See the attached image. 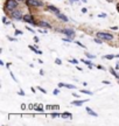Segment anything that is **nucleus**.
Returning <instances> with one entry per match:
<instances>
[{
	"label": "nucleus",
	"instance_id": "3c124183",
	"mask_svg": "<svg viewBox=\"0 0 119 126\" xmlns=\"http://www.w3.org/2000/svg\"><path fill=\"white\" fill-rule=\"evenodd\" d=\"M16 1H19V2H20V1H23V0H16Z\"/></svg>",
	"mask_w": 119,
	"mask_h": 126
},
{
	"label": "nucleus",
	"instance_id": "ddd939ff",
	"mask_svg": "<svg viewBox=\"0 0 119 126\" xmlns=\"http://www.w3.org/2000/svg\"><path fill=\"white\" fill-rule=\"evenodd\" d=\"M61 118H64V119H73V114L69 112H63V113H61Z\"/></svg>",
	"mask_w": 119,
	"mask_h": 126
},
{
	"label": "nucleus",
	"instance_id": "4468645a",
	"mask_svg": "<svg viewBox=\"0 0 119 126\" xmlns=\"http://www.w3.org/2000/svg\"><path fill=\"white\" fill-rule=\"evenodd\" d=\"M29 47V49H32L35 54H37V55H42V51L41 50H39L37 49V47H34V46H28Z\"/></svg>",
	"mask_w": 119,
	"mask_h": 126
},
{
	"label": "nucleus",
	"instance_id": "7ed1b4c3",
	"mask_svg": "<svg viewBox=\"0 0 119 126\" xmlns=\"http://www.w3.org/2000/svg\"><path fill=\"white\" fill-rule=\"evenodd\" d=\"M11 16L14 19V20H23V15L21 13V11H19V9H13V11H11Z\"/></svg>",
	"mask_w": 119,
	"mask_h": 126
},
{
	"label": "nucleus",
	"instance_id": "c756f323",
	"mask_svg": "<svg viewBox=\"0 0 119 126\" xmlns=\"http://www.w3.org/2000/svg\"><path fill=\"white\" fill-rule=\"evenodd\" d=\"M18 94H20V96H25V94H25V91H23V90H19V91H18Z\"/></svg>",
	"mask_w": 119,
	"mask_h": 126
},
{
	"label": "nucleus",
	"instance_id": "f257e3e1",
	"mask_svg": "<svg viewBox=\"0 0 119 126\" xmlns=\"http://www.w3.org/2000/svg\"><path fill=\"white\" fill-rule=\"evenodd\" d=\"M18 2L16 0H6L5 1V8L8 9V11H13V9H16L18 7Z\"/></svg>",
	"mask_w": 119,
	"mask_h": 126
},
{
	"label": "nucleus",
	"instance_id": "4be33fe9",
	"mask_svg": "<svg viewBox=\"0 0 119 126\" xmlns=\"http://www.w3.org/2000/svg\"><path fill=\"white\" fill-rule=\"evenodd\" d=\"M115 57H116L115 55H105L104 56V59H106V60H113Z\"/></svg>",
	"mask_w": 119,
	"mask_h": 126
},
{
	"label": "nucleus",
	"instance_id": "58836bf2",
	"mask_svg": "<svg viewBox=\"0 0 119 126\" xmlns=\"http://www.w3.org/2000/svg\"><path fill=\"white\" fill-rule=\"evenodd\" d=\"M39 74H40V75H41V76H43V75H45V71H43V70H40V71H39Z\"/></svg>",
	"mask_w": 119,
	"mask_h": 126
},
{
	"label": "nucleus",
	"instance_id": "bb28decb",
	"mask_svg": "<svg viewBox=\"0 0 119 126\" xmlns=\"http://www.w3.org/2000/svg\"><path fill=\"white\" fill-rule=\"evenodd\" d=\"M55 63L57 64V65H61V64H62V61H61L60 59H56L55 60Z\"/></svg>",
	"mask_w": 119,
	"mask_h": 126
},
{
	"label": "nucleus",
	"instance_id": "09e8293b",
	"mask_svg": "<svg viewBox=\"0 0 119 126\" xmlns=\"http://www.w3.org/2000/svg\"><path fill=\"white\" fill-rule=\"evenodd\" d=\"M106 1H107V2H112L113 0H106Z\"/></svg>",
	"mask_w": 119,
	"mask_h": 126
},
{
	"label": "nucleus",
	"instance_id": "37998d69",
	"mask_svg": "<svg viewBox=\"0 0 119 126\" xmlns=\"http://www.w3.org/2000/svg\"><path fill=\"white\" fill-rule=\"evenodd\" d=\"M0 65H5V62L2 60H0Z\"/></svg>",
	"mask_w": 119,
	"mask_h": 126
},
{
	"label": "nucleus",
	"instance_id": "79ce46f5",
	"mask_svg": "<svg viewBox=\"0 0 119 126\" xmlns=\"http://www.w3.org/2000/svg\"><path fill=\"white\" fill-rule=\"evenodd\" d=\"M111 29H115V31H117V29H118V27H117V26H113V27L111 26Z\"/></svg>",
	"mask_w": 119,
	"mask_h": 126
},
{
	"label": "nucleus",
	"instance_id": "1a4fd4ad",
	"mask_svg": "<svg viewBox=\"0 0 119 126\" xmlns=\"http://www.w3.org/2000/svg\"><path fill=\"white\" fill-rule=\"evenodd\" d=\"M37 26L41 28H48V29L51 28V25L49 22H47V21H39V22H37Z\"/></svg>",
	"mask_w": 119,
	"mask_h": 126
},
{
	"label": "nucleus",
	"instance_id": "9d476101",
	"mask_svg": "<svg viewBox=\"0 0 119 126\" xmlns=\"http://www.w3.org/2000/svg\"><path fill=\"white\" fill-rule=\"evenodd\" d=\"M85 111H87V113L89 114V116H92V117H98V114H97V112H95L92 109H90V108H85Z\"/></svg>",
	"mask_w": 119,
	"mask_h": 126
},
{
	"label": "nucleus",
	"instance_id": "e433bc0d",
	"mask_svg": "<svg viewBox=\"0 0 119 126\" xmlns=\"http://www.w3.org/2000/svg\"><path fill=\"white\" fill-rule=\"evenodd\" d=\"M64 84H65V83H62V82H60V83H59V86H60V88H63Z\"/></svg>",
	"mask_w": 119,
	"mask_h": 126
},
{
	"label": "nucleus",
	"instance_id": "49530a36",
	"mask_svg": "<svg viewBox=\"0 0 119 126\" xmlns=\"http://www.w3.org/2000/svg\"><path fill=\"white\" fill-rule=\"evenodd\" d=\"M117 11H118V12H119V4L117 5Z\"/></svg>",
	"mask_w": 119,
	"mask_h": 126
},
{
	"label": "nucleus",
	"instance_id": "2eb2a0df",
	"mask_svg": "<svg viewBox=\"0 0 119 126\" xmlns=\"http://www.w3.org/2000/svg\"><path fill=\"white\" fill-rule=\"evenodd\" d=\"M109 71H110L111 75H113V76H115L117 79H119V74L116 71V69H113V68H110V69H109Z\"/></svg>",
	"mask_w": 119,
	"mask_h": 126
},
{
	"label": "nucleus",
	"instance_id": "f03ea898",
	"mask_svg": "<svg viewBox=\"0 0 119 126\" xmlns=\"http://www.w3.org/2000/svg\"><path fill=\"white\" fill-rule=\"evenodd\" d=\"M97 37L102 39L103 41H111L113 39V35L112 34H109V33H105V32H98L96 34Z\"/></svg>",
	"mask_w": 119,
	"mask_h": 126
},
{
	"label": "nucleus",
	"instance_id": "b1692460",
	"mask_svg": "<svg viewBox=\"0 0 119 126\" xmlns=\"http://www.w3.org/2000/svg\"><path fill=\"white\" fill-rule=\"evenodd\" d=\"M16 36H19V35H22V31H19V29H15V33H14Z\"/></svg>",
	"mask_w": 119,
	"mask_h": 126
},
{
	"label": "nucleus",
	"instance_id": "423d86ee",
	"mask_svg": "<svg viewBox=\"0 0 119 126\" xmlns=\"http://www.w3.org/2000/svg\"><path fill=\"white\" fill-rule=\"evenodd\" d=\"M59 32H61L62 34H64L67 37H71V39H73L74 36H75V31H74L73 28H64V29H60Z\"/></svg>",
	"mask_w": 119,
	"mask_h": 126
},
{
	"label": "nucleus",
	"instance_id": "473e14b6",
	"mask_svg": "<svg viewBox=\"0 0 119 126\" xmlns=\"http://www.w3.org/2000/svg\"><path fill=\"white\" fill-rule=\"evenodd\" d=\"M33 40L35 41V42H36V43H39V41H40V40H39V37H37L36 35H35V36H34V37H33Z\"/></svg>",
	"mask_w": 119,
	"mask_h": 126
},
{
	"label": "nucleus",
	"instance_id": "864d4df0",
	"mask_svg": "<svg viewBox=\"0 0 119 126\" xmlns=\"http://www.w3.org/2000/svg\"><path fill=\"white\" fill-rule=\"evenodd\" d=\"M118 81H119V79H118ZM118 84H119V82H118Z\"/></svg>",
	"mask_w": 119,
	"mask_h": 126
},
{
	"label": "nucleus",
	"instance_id": "0eeeda50",
	"mask_svg": "<svg viewBox=\"0 0 119 126\" xmlns=\"http://www.w3.org/2000/svg\"><path fill=\"white\" fill-rule=\"evenodd\" d=\"M87 102H89V99H84V100H83V99H79V100H73L70 104H71V105H75V106H82L83 104L87 103Z\"/></svg>",
	"mask_w": 119,
	"mask_h": 126
},
{
	"label": "nucleus",
	"instance_id": "a211bd4d",
	"mask_svg": "<svg viewBox=\"0 0 119 126\" xmlns=\"http://www.w3.org/2000/svg\"><path fill=\"white\" fill-rule=\"evenodd\" d=\"M2 23H5V25H12V22H11V21H8L6 16H2Z\"/></svg>",
	"mask_w": 119,
	"mask_h": 126
},
{
	"label": "nucleus",
	"instance_id": "39448f33",
	"mask_svg": "<svg viewBox=\"0 0 119 126\" xmlns=\"http://www.w3.org/2000/svg\"><path fill=\"white\" fill-rule=\"evenodd\" d=\"M23 21L26 23L33 25V26H36L37 25V22L34 20V16H33L32 14H26V15H23Z\"/></svg>",
	"mask_w": 119,
	"mask_h": 126
},
{
	"label": "nucleus",
	"instance_id": "c85d7f7f",
	"mask_svg": "<svg viewBox=\"0 0 119 126\" xmlns=\"http://www.w3.org/2000/svg\"><path fill=\"white\" fill-rule=\"evenodd\" d=\"M26 29H27V31H29V32H32V33H35V31H34V29H33V28L28 27V26H26Z\"/></svg>",
	"mask_w": 119,
	"mask_h": 126
},
{
	"label": "nucleus",
	"instance_id": "f704fd0d",
	"mask_svg": "<svg viewBox=\"0 0 119 126\" xmlns=\"http://www.w3.org/2000/svg\"><path fill=\"white\" fill-rule=\"evenodd\" d=\"M97 68H98L99 70H105V68L103 67V65H97Z\"/></svg>",
	"mask_w": 119,
	"mask_h": 126
},
{
	"label": "nucleus",
	"instance_id": "2f4dec72",
	"mask_svg": "<svg viewBox=\"0 0 119 126\" xmlns=\"http://www.w3.org/2000/svg\"><path fill=\"white\" fill-rule=\"evenodd\" d=\"M98 18H106V13H101L98 15Z\"/></svg>",
	"mask_w": 119,
	"mask_h": 126
},
{
	"label": "nucleus",
	"instance_id": "6e6552de",
	"mask_svg": "<svg viewBox=\"0 0 119 126\" xmlns=\"http://www.w3.org/2000/svg\"><path fill=\"white\" fill-rule=\"evenodd\" d=\"M47 9H48V11H50L51 13L56 14V15H57L59 13H61V12H60V9L57 8L56 6H53V5H48V6H47Z\"/></svg>",
	"mask_w": 119,
	"mask_h": 126
},
{
	"label": "nucleus",
	"instance_id": "a19ab883",
	"mask_svg": "<svg viewBox=\"0 0 119 126\" xmlns=\"http://www.w3.org/2000/svg\"><path fill=\"white\" fill-rule=\"evenodd\" d=\"M30 90H32V92H33V94H35V92H36V91H35V88H33V86H32V88H30Z\"/></svg>",
	"mask_w": 119,
	"mask_h": 126
},
{
	"label": "nucleus",
	"instance_id": "7c9ffc66",
	"mask_svg": "<svg viewBox=\"0 0 119 126\" xmlns=\"http://www.w3.org/2000/svg\"><path fill=\"white\" fill-rule=\"evenodd\" d=\"M9 74H11V76H12V78H13L14 81H15V82H18V79L15 78V76H14V74H13V72H12V71H9Z\"/></svg>",
	"mask_w": 119,
	"mask_h": 126
},
{
	"label": "nucleus",
	"instance_id": "393cba45",
	"mask_svg": "<svg viewBox=\"0 0 119 126\" xmlns=\"http://www.w3.org/2000/svg\"><path fill=\"white\" fill-rule=\"evenodd\" d=\"M75 43H76V45H78V46H79V47H81V48H84V49H85V46H84V45H82V43H81L79 41H75Z\"/></svg>",
	"mask_w": 119,
	"mask_h": 126
},
{
	"label": "nucleus",
	"instance_id": "20e7f679",
	"mask_svg": "<svg viewBox=\"0 0 119 126\" xmlns=\"http://www.w3.org/2000/svg\"><path fill=\"white\" fill-rule=\"evenodd\" d=\"M26 5L29 7H42L43 2L40 0H26Z\"/></svg>",
	"mask_w": 119,
	"mask_h": 126
},
{
	"label": "nucleus",
	"instance_id": "603ef678",
	"mask_svg": "<svg viewBox=\"0 0 119 126\" xmlns=\"http://www.w3.org/2000/svg\"><path fill=\"white\" fill-rule=\"evenodd\" d=\"M116 57H119V54H118V55H117V56H116Z\"/></svg>",
	"mask_w": 119,
	"mask_h": 126
},
{
	"label": "nucleus",
	"instance_id": "c03bdc74",
	"mask_svg": "<svg viewBox=\"0 0 119 126\" xmlns=\"http://www.w3.org/2000/svg\"><path fill=\"white\" fill-rule=\"evenodd\" d=\"M11 64H12V63H6V67H7V68H9V65H11Z\"/></svg>",
	"mask_w": 119,
	"mask_h": 126
},
{
	"label": "nucleus",
	"instance_id": "de8ad7c7",
	"mask_svg": "<svg viewBox=\"0 0 119 126\" xmlns=\"http://www.w3.org/2000/svg\"><path fill=\"white\" fill-rule=\"evenodd\" d=\"M82 1L84 2V4H87V1H88V0H82Z\"/></svg>",
	"mask_w": 119,
	"mask_h": 126
},
{
	"label": "nucleus",
	"instance_id": "dca6fc26",
	"mask_svg": "<svg viewBox=\"0 0 119 126\" xmlns=\"http://www.w3.org/2000/svg\"><path fill=\"white\" fill-rule=\"evenodd\" d=\"M64 88L70 89V90H74V89H76V85H73V84H68V83H65V84H64Z\"/></svg>",
	"mask_w": 119,
	"mask_h": 126
},
{
	"label": "nucleus",
	"instance_id": "a878e982",
	"mask_svg": "<svg viewBox=\"0 0 119 126\" xmlns=\"http://www.w3.org/2000/svg\"><path fill=\"white\" fill-rule=\"evenodd\" d=\"M57 117H61V114L60 113H51V118H57Z\"/></svg>",
	"mask_w": 119,
	"mask_h": 126
},
{
	"label": "nucleus",
	"instance_id": "f3484780",
	"mask_svg": "<svg viewBox=\"0 0 119 126\" xmlns=\"http://www.w3.org/2000/svg\"><path fill=\"white\" fill-rule=\"evenodd\" d=\"M81 94H89V96H92V91L90 90H85V89H83V90H81Z\"/></svg>",
	"mask_w": 119,
	"mask_h": 126
},
{
	"label": "nucleus",
	"instance_id": "aec40b11",
	"mask_svg": "<svg viewBox=\"0 0 119 126\" xmlns=\"http://www.w3.org/2000/svg\"><path fill=\"white\" fill-rule=\"evenodd\" d=\"M69 63H71V64H78V60H76V59H71V60H69Z\"/></svg>",
	"mask_w": 119,
	"mask_h": 126
},
{
	"label": "nucleus",
	"instance_id": "412c9836",
	"mask_svg": "<svg viewBox=\"0 0 119 126\" xmlns=\"http://www.w3.org/2000/svg\"><path fill=\"white\" fill-rule=\"evenodd\" d=\"M62 41H63V42H73V39H71V37H67V36H65V37H63V39H62Z\"/></svg>",
	"mask_w": 119,
	"mask_h": 126
},
{
	"label": "nucleus",
	"instance_id": "9b49d317",
	"mask_svg": "<svg viewBox=\"0 0 119 126\" xmlns=\"http://www.w3.org/2000/svg\"><path fill=\"white\" fill-rule=\"evenodd\" d=\"M81 61H82V62L84 63V64H87L88 67H89V69H92V68H93V63L91 62V60H90V59H89V60H84V59H82Z\"/></svg>",
	"mask_w": 119,
	"mask_h": 126
},
{
	"label": "nucleus",
	"instance_id": "8fccbe9b",
	"mask_svg": "<svg viewBox=\"0 0 119 126\" xmlns=\"http://www.w3.org/2000/svg\"><path fill=\"white\" fill-rule=\"evenodd\" d=\"M74 1H75V2H78V1H79V0H74Z\"/></svg>",
	"mask_w": 119,
	"mask_h": 126
},
{
	"label": "nucleus",
	"instance_id": "72a5a7b5",
	"mask_svg": "<svg viewBox=\"0 0 119 126\" xmlns=\"http://www.w3.org/2000/svg\"><path fill=\"white\" fill-rule=\"evenodd\" d=\"M7 39H8L9 41H16V39H15V37H12V36H8Z\"/></svg>",
	"mask_w": 119,
	"mask_h": 126
},
{
	"label": "nucleus",
	"instance_id": "f8f14e48",
	"mask_svg": "<svg viewBox=\"0 0 119 126\" xmlns=\"http://www.w3.org/2000/svg\"><path fill=\"white\" fill-rule=\"evenodd\" d=\"M57 18L60 19V20H62V21H64V22H67V21H69V18L65 15V14H62V13H59L57 15H56Z\"/></svg>",
	"mask_w": 119,
	"mask_h": 126
},
{
	"label": "nucleus",
	"instance_id": "a18cd8bd",
	"mask_svg": "<svg viewBox=\"0 0 119 126\" xmlns=\"http://www.w3.org/2000/svg\"><path fill=\"white\" fill-rule=\"evenodd\" d=\"M116 69H117V70L119 69V63H117V65H116Z\"/></svg>",
	"mask_w": 119,
	"mask_h": 126
},
{
	"label": "nucleus",
	"instance_id": "c9c22d12",
	"mask_svg": "<svg viewBox=\"0 0 119 126\" xmlns=\"http://www.w3.org/2000/svg\"><path fill=\"white\" fill-rule=\"evenodd\" d=\"M81 11H82V13H87V12H88V8H85V7H83V8L81 9Z\"/></svg>",
	"mask_w": 119,
	"mask_h": 126
},
{
	"label": "nucleus",
	"instance_id": "4c0bfd02",
	"mask_svg": "<svg viewBox=\"0 0 119 126\" xmlns=\"http://www.w3.org/2000/svg\"><path fill=\"white\" fill-rule=\"evenodd\" d=\"M102 83H103V84H106V85H109V84H110V82L109 81H103Z\"/></svg>",
	"mask_w": 119,
	"mask_h": 126
},
{
	"label": "nucleus",
	"instance_id": "5701e85b",
	"mask_svg": "<svg viewBox=\"0 0 119 126\" xmlns=\"http://www.w3.org/2000/svg\"><path fill=\"white\" fill-rule=\"evenodd\" d=\"M37 90H39V91H41L42 94H47V91L45 90V89H43L42 86H37Z\"/></svg>",
	"mask_w": 119,
	"mask_h": 126
},
{
	"label": "nucleus",
	"instance_id": "ea45409f",
	"mask_svg": "<svg viewBox=\"0 0 119 126\" xmlns=\"http://www.w3.org/2000/svg\"><path fill=\"white\" fill-rule=\"evenodd\" d=\"M73 96H74V97H76V98H78V97H79V94H75V92H73Z\"/></svg>",
	"mask_w": 119,
	"mask_h": 126
},
{
	"label": "nucleus",
	"instance_id": "6ab92c4d",
	"mask_svg": "<svg viewBox=\"0 0 119 126\" xmlns=\"http://www.w3.org/2000/svg\"><path fill=\"white\" fill-rule=\"evenodd\" d=\"M85 55H87L88 59H90V60L96 59V55H92V54H90V53H85Z\"/></svg>",
	"mask_w": 119,
	"mask_h": 126
},
{
	"label": "nucleus",
	"instance_id": "cd10ccee",
	"mask_svg": "<svg viewBox=\"0 0 119 126\" xmlns=\"http://www.w3.org/2000/svg\"><path fill=\"white\" fill-rule=\"evenodd\" d=\"M60 94V89H55V90L53 91V94H55V96L56 94Z\"/></svg>",
	"mask_w": 119,
	"mask_h": 126
}]
</instances>
